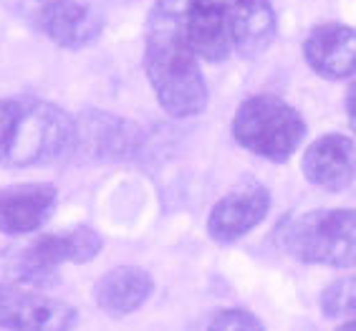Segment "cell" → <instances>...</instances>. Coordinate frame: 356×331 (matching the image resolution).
Listing matches in <instances>:
<instances>
[{"mask_svg": "<svg viewBox=\"0 0 356 331\" xmlns=\"http://www.w3.org/2000/svg\"><path fill=\"white\" fill-rule=\"evenodd\" d=\"M185 0H157L147 18L144 71L159 106L172 117H195L207 106V83L182 26Z\"/></svg>", "mask_w": 356, "mask_h": 331, "instance_id": "obj_1", "label": "cell"}, {"mask_svg": "<svg viewBox=\"0 0 356 331\" xmlns=\"http://www.w3.org/2000/svg\"><path fill=\"white\" fill-rule=\"evenodd\" d=\"M76 119L38 99H0V165L26 170L74 154Z\"/></svg>", "mask_w": 356, "mask_h": 331, "instance_id": "obj_2", "label": "cell"}, {"mask_svg": "<svg viewBox=\"0 0 356 331\" xmlns=\"http://www.w3.org/2000/svg\"><path fill=\"white\" fill-rule=\"evenodd\" d=\"M275 243L291 258L314 266H356V210L321 207L286 215L275 228Z\"/></svg>", "mask_w": 356, "mask_h": 331, "instance_id": "obj_3", "label": "cell"}, {"mask_svg": "<svg viewBox=\"0 0 356 331\" xmlns=\"http://www.w3.org/2000/svg\"><path fill=\"white\" fill-rule=\"evenodd\" d=\"M233 137L243 150L270 162H286L306 137V122L283 99L255 94L240 104L233 119Z\"/></svg>", "mask_w": 356, "mask_h": 331, "instance_id": "obj_4", "label": "cell"}, {"mask_svg": "<svg viewBox=\"0 0 356 331\" xmlns=\"http://www.w3.org/2000/svg\"><path fill=\"white\" fill-rule=\"evenodd\" d=\"M102 235L89 225L38 235L15 255L13 276L23 286L43 289L58 281V268L63 263H89L102 253Z\"/></svg>", "mask_w": 356, "mask_h": 331, "instance_id": "obj_5", "label": "cell"}, {"mask_svg": "<svg viewBox=\"0 0 356 331\" xmlns=\"http://www.w3.org/2000/svg\"><path fill=\"white\" fill-rule=\"evenodd\" d=\"M79 311L61 298L46 296L23 283H0L3 331H71Z\"/></svg>", "mask_w": 356, "mask_h": 331, "instance_id": "obj_6", "label": "cell"}, {"mask_svg": "<svg viewBox=\"0 0 356 331\" xmlns=\"http://www.w3.org/2000/svg\"><path fill=\"white\" fill-rule=\"evenodd\" d=\"M58 190L51 182H18L0 187V233L18 238L41 230L54 215Z\"/></svg>", "mask_w": 356, "mask_h": 331, "instance_id": "obj_7", "label": "cell"}, {"mask_svg": "<svg viewBox=\"0 0 356 331\" xmlns=\"http://www.w3.org/2000/svg\"><path fill=\"white\" fill-rule=\"evenodd\" d=\"M35 28L66 51H81L102 35L104 21L81 0H48L35 13Z\"/></svg>", "mask_w": 356, "mask_h": 331, "instance_id": "obj_8", "label": "cell"}, {"mask_svg": "<svg viewBox=\"0 0 356 331\" xmlns=\"http://www.w3.org/2000/svg\"><path fill=\"white\" fill-rule=\"evenodd\" d=\"M306 63L318 76L339 81L356 74V31L343 23H323L311 28L303 41Z\"/></svg>", "mask_w": 356, "mask_h": 331, "instance_id": "obj_9", "label": "cell"}, {"mask_svg": "<svg viewBox=\"0 0 356 331\" xmlns=\"http://www.w3.org/2000/svg\"><path fill=\"white\" fill-rule=\"evenodd\" d=\"M303 175L329 193L349 187L356 179V145L343 134H323L303 154Z\"/></svg>", "mask_w": 356, "mask_h": 331, "instance_id": "obj_10", "label": "cell"}, {"mask_svg": "<svg viewBox=\"0 0 356 331\" xmlns=\"http://www.w3.org/2000/svg\"><path fill=\"white\" fill-rule=\"evenodd\" d=\"M270 195L263 187H248L215 202L207 218V233L218 243H235L266 220Z\"/></svg>", "mask_w": 356, "mask_h": 331, "instance_id": "obj_11", "label": "cell"}, {"mask_svg": "<svg viewBox=\"0 0 356 331\" xmlns=\"http://www.w3.org/2000/svg\"><path fill=\"white\" fill-rule=\"evenodd\" d=\"M139 142V131L124 119L111 117L106 111H89L76 119L74 154L81 152L89 159H124L131 157Z\"/></svg>", "mask_w": 356, "mask_h": 331, "instance_id": "obj_12", "label": "cell"}, {"mask_svg": "<svg viewBox=\"0 0 356 331\" xmlns=\"http://www.w3.org/2000/svg\"><path fill=\"white\" fill-rule=\"evenodd\" d=\"M230 43L243 58H255L268 51L278 33L270 0H225Z\"/></svg>", "mask_w": 356, "mask_h": 331, "instance_id": "obj_13", "label": "cell"}, {"mask_svg": "<svg viewBox=\"0 0 356 331\" xmlns=\"http://www.w3.org/2000/svg\"><path fill=\"white\" fill-rule=\"evenodd\" d=\"M182 26L197 58L225 61L233 43L227 33L225 6L220 0H185Z\"/></svg>", "mask_w": 356, "mask_h": 331, "instance_id": "obj_14", "label": "cell"}, {"mask_svg": "<svg viewBox=\"0 0 356 331\" xmlns=\"http://www.w3.org/2000/svg\"><path fill=\"white\" fill-rule=\"evenodd\" d=\"M154 283L147 271L137 266H119L106 271L94 289L99 309L109 316H129L149 298Z\"/></svg>", "mask_w": 356, "mask_h": 331, "instance_id": "obj_15", "label": "cell"}, {"mask_svg": "<svg viewBox=\"0 0 356 331\" xmlns=\"http://www.w3.org/2000/svg\"><path fill=\"white\" fill-rule=\"evenodd\" d=\"M321 311L326 316H356V276L329 283L321 293Z\"/></svg>", "mask_w": 356, "mask_h": 331, "instance_id": "obj_16", "label": "cell"}, {"mask_svg": "<svg viewBox=\"0 0 356 331\" xmlns=\"http://www.w3.org/2000/svg\"><path fill=\"white\" fill-rule=\"evenodd\" d=\"M207 331H263V324L243 309H227L210 321Z\"/></svg>", "mask_w": 356, "mask_h": 331, "instance_id": "obj_17", "label": "cell"}, {"mask_svg": "<svg viewBox=\"0 0 356 331\" xmlns=\"http://www.w3.org/2000/svg\"><path fill=\"white\" fill-rule=\"evenodd\" d=\"M346 114H349V124L356 134V81L351 83L349 91H346Z\"/></svg>", "mask_w": 356, "mask_h": 331, "instance_id": "obj_18", "label": "cell"}, {"mask_svg": "<svg viewBox=\"0 0 356 331\" xmlns=\"http://www.w3.org/2000/svg\"><path fill=\"white\" fill-rule=\"evenodd\" d=\"M336 331H356V318H354V321H346V324H341Z\"/></svg>", "mask_w": 356, "mask_h": 331, "instance_id": "obj_19", "label": "cell"}]
</instances>
